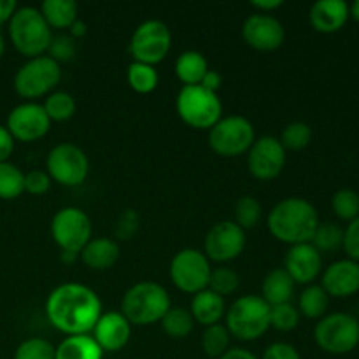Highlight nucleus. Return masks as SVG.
<instances>
[{"label": "nucleus", "mask_w": 359, "mask_h": 359, "mask_svg": "<svg viewBox=\"0 0 359 359\" xmlns=\"http://www.w3.org/2000/svg\"><path fill=\"white\" fill-rule=\"evenodd\" d=\"M49 323L67 335H90L102 316V302L91 287L67 283L51 291L46 302Z\"/></svg>", "instance_id": "1"}, {"label": "nucleus", "mask_w": 359, "mask_h": 359, "mask_svg": "<svg viewBox=\"0 0 359 359\" xmlns=\"http://www.w3.org/2000/svg\"><path fill=\"white\" fill-rule=\"evenodd\" d=\"M266 224L270 233L284 244H307L319 226V216L311 202L291 196L273 205L266 217Z\"/></svg>", "instance_id": "2"}, {"label": "nucleus", "mask_w": 359, "mask_h": 359, "mask_svg": "<svg viewBox=\"0 0 359 359\" xmlns=\"http://www.w3.org/2000/svg\"><path fill=\"white\" fill-rule=\"evenodd\" d=\"M172 307L170 297L161 284L142 280L123 294L121 314L130 325L149 326L160 323Z\"/></svg>", "instance_id": "3"}, {"label": "nucleus", "mask_w": 359, "mask_h": 359, "mask_svg": "<svg viewBox=\"0 0 359 359\" xmlns=\"http://www.w3.org/2000/svg\"><path fill=\"white\" fill-rule=\"evenodd\" d=\"M9 37L18 53L30 58L44 56L53 41V32L35 7H18L9 20Z\"/></svg>", "instance_id": "4"}, {"label": "nucleus", "mask_w": 359, "mask_h": 359, "mask_svg": "<svg viewBox=\"0 0 359 359\" xmlns=\"http://www.w3.org/2000/svg\"><path fill=\"white\" fill-rule=\"evenodd\" d=\"M226 328L242 342L258 340L270 328V305L258 294L237 298L226 311Z\"/></svg>", "instance_id": "5"}, {"label": "nucleus", "mask_w": 359, "mask_h": 359, "mask_svg": "<svg viewBox=\"0 0 359 359\" xmlns=\"http://www.w3.org/2000/svg\"><path fill=\"white\" fill-rule=\"evenodd\" d=\"M175 109L179 118L195 130H210L223 118L221 98L200 84L182 86L175 100Z\"/></svg>", "instance_id": "6"}, {"label": "nucleus", "mask_w": 359, "mask_h": 359, "mask_svg": "<svg viewBox=\"0 0 359 359\" xmlns=\"http://www.w3.org/2000/svg\"><path fill=\"white\" fill-rule=\"evenodd\" d=\"M62 79V67L49 56H37L25 62L14 76V90L20 97L35 100L53 93Z\"/></svg>", "instance_id": "7"}, {"label": "nucleus", "mask_w": 359, "mask_h": 359, "mask_svg": "<svg viewBox=\"0 0 359 359\" xmlns=\"http://www.w3.org/2000/svg\"><path fill=\"white\" fill-rule=\"evenodd\" d=\"M256 140L255 126L244 116L221 118L209 130V146L223 158H235L245 154Z\"/></svg>", "instance_id": "8"}, {"label": "nucleus", "mask_w": 359, "mask_h": 359, "mask_svg": "<svg viewBox=\"0 0 359 359\" xmlns=\"http://www.w3.org/2000/svg\"><path fill=\"white\" fill-rule=\"evenodd\" d=\"M314 340L328 354L351 353L359 344V321L346 312L325 316L316 325Z\"/></svg>", "instance_id": "9"}, {"label": "nucleus", "mask_w": 359, "mask_h": 359, "mask_svg": "<svg viewBox=\"0 0 359 359\" xmlns=\"http://www.w3.org/2000/svg\"><path fill=\"white\" fill-rule=\"evenodd\" d=\"M91 219L79 207H63L53 216L51 235L62 252L79 255L84 245L91 241Z\"/></svg>", "instance_id": "10"}, {"label": "nucleus", "mask_w": 359, "mask_h": 359, "mask_svg": "<svg viewBox=\"0 0 359 359\" xmlns=\"http://www.w3.org/2000/svg\"><path fill=\"white\" fill-rule=\"evenodd\" d=\"M46 172L51 181L72 188L86 181L90 160L76 144H58L49 151L46 158Z\"/></svg>", "instance_id": "11"}, {"label": "nucleus", "mask_w": 359, "mask_h": 359, "mask_svg": "<svg viewBox=\"0 0 359 359\" xmlns=\"http://www.w3.org/2000/svg\"><path fill=\"white\" fill-rule=\"evenodd\" d=\"M172 48L170 28L160 20H147L137 27L130 39V55L133 62L156 65Z\"/></svg>", "instance_id": "12"}, {"label": "nucleus", "mask_w": 359, "mask_h": 359, "mask_svg": "<svg viewBox=\"0 0 359 359\" xmlns=\"http://www.w3.org/2000/svg\"><path fill=\"white\" fill-rule=\"evenodd\" d=\"M210 262L198 249H182L170 262V279L177 290L196 294L209 287Z\"/></svg>", "instance_id": "13"}, {"label": "nucleus", "mask_w": 359, "mask_h": 359, "mask_svg": "<svg viewBox=\"0 0 359 359\" xmlns=\"http://www.w3.org/2000/svg\"><path fill=\"white\" fill-rule=\"evenodd\" d=\"M245 242V231L235 221H221L207 231L203 255L209 262L212 259L217 263H228L244 252Z\"/></svg>", "instance_id": "14"}, {"label": "nucleus", "mask_w": 359, "mask_h": 359, "mask_svg": "<svg viewBox=\"0 0 359 359\" xmlns=\"http://www.w3.org/2000/svg\"><path fill=\"white\" fill-rule=\"evenodd\" d=\"M6 128L14 140L20 142H35L42 139L51 128V119L46 114L44 107L37 102H25L16 105L7 116Z\"/></svg>", "instance_id": "15"}, {"label": "nucleus", "mask_w": 359, "mask_h": 359, "mask_svg": "<svg viewBox=\"0 0 359 359\" xmlns=\"http://www.w3.org/2000/svg\"><path fill=\"white\" fill-rule=\"evenodd\" d=\"M286 165V149L277 137L265 135L255 140L248 151V167L252 177L272 181L279 177Z\"/></svg>", "instance_id": "16"}, {"label": "nucleus", "mask_w": 359, "mask_h": 359, "mask_svg": "<svg viewBox=\"0 0 359 359\" xmlns=\"http://www.w3.org/2000/svg\"><path fill=\"white\" fill-rule=\"evenodd\" d=\"M242 39L256 51H276L284 44L286 32L272 14H251L242 25Z\"/></svg>", "instance_id": "17"}, {"label": "nucleus", "mask_w": 359, "mask_h": 359, "mask_svg": "<svg viewBox=\"0 0 359 359\" xmlns=\"http://www.w3.org/2000/svg\"><path fill=\"white\" fill-rule=\"evenodd\" d=\"M283 269L290 273L294 284H309L311 286L321 273V252L311 242L291 245L290 251L286 252V258H284Z\"/></svg>", "instance_id": "18"}, {"label": "nucleus", "mask_w": 359, "mask_h": 359, "mask_svg": "<svg viewBox=\"0 0 359 359\" xmlns=\"http://www.w3.org/2000/svg\"><path fill=\"white\" fill-rule=\"evenodd\" d=\"M132 337V325L121 312L102 314L93 328L95 342L104 353H116L128 344Z\"/></svg>", "instance_id": "19"}, {"label": "nucleus", "mask_w": 359, "mask_h": 359, "mask_svg": "<svg viewBox=\"0 0 359 359\" xmlns=\"http://www.w3.org/2000/svg\"><path fill=\"white\" fill-rule=\"evenodd\" d=\"M323 290L328 297L347 298L359 291V263L353 259H340L332 263L323 273Z\"/></svg>", "instance_id": "20"}, {"label": "nucleus", "mask_w": 359, "mask_h": 359, "mask_svg": "<svg viewBox=\"0 0 359 359\" xmlns=\"http://www.w3.org/2000/svg\"><path fill=\"white\" fill-rule=\"evenodd\" d=\"M311 25L321 34L339 32L349 20V6L344 0H319L311 9Z\"/></svg>", "instance_id": "21"}, {"label": "nucleus", "mask_w": 359, "mask_h": 359, "mask_svg": "<svg viewBox=\"0 0 359 359\" xmlns=\"http://www.w3.org/2000/svg\"><path fill=\"white\" fill-rule=\"evenodd\" d=\"M119 255H121V251H119L118 242L107 237L91 238V241L84 245L83 251L79 252L84 265L91 270L111 269V266H114L116 263H118Z\"/></svg>", "instance_id": "22"}, {"label": "nucleus", "mask_w": 359, "mask_h": 359, "mask_svg": "<svg viewBox=\"0 0 359 359\" xmlns=\"http://www.w3.org/2000/svg\"><path fill=\"white\" fill-rule=\"evenodd\" d=\"M189 312H191L195 323H200L207 328V326L217 325L226 316V304H224V298L214 291L203 290L193 294Z\"/></svg>", "instance_id": "23"}, {"label": "nucleus", "mask_w": 359, "mask_h": 359, "mask_svg": "<svg viewBox=\"0 0 359 359\" xmlns=\"http://www.w3.org/2000/svg\"><path fill=\"white\" fill-rule=\"evenodd\" d=\"M294 293V280L284 269H273L266 273L262 284V298L273 307V305L290 304Z\"/></svg>", "instance_id": "24"}, {"label": "nucleus", "mask_w": 359, "mask_h": 359, "mask_svg": "<svg viewBox=\"0 0 359 359\" xmlns=\"http://www.w3.org/2000/svg\"><path fill=\"white\" fill-rule=\"evenodd\" d=\"M100 349L91 335H70L56 347L55 359H102Z\"/></svg>", "instance_id": "25"}, {"label": "nucleus", "mask_w": 359, "mask_h": 359, "mask_svg": "<svg viewBox=\"0 0 359 359\" xmlns=\"http://www.w3.org/2000/svg\"><path fill=\"white\" fill-rule=\"evenodd\" d=\"M39 11L42 13L49 28L65 30V28L72 27L74 21H77L79 6L74 0H46Z\"/></svg>", "instance_id": "26"}, {"label": "nucleus", "mask_w": 359, "mask_h": 359, "mask_svg": "<svg viewBox=\"0 0 359 359\" xmlns=\"http://www.w3.org/2000/svg\"><path fill=\"white\" fill-rule=\"evenodd\" d=\"M209 70L205 56L198 51H184L175 62V76L184 86H196L202 83L203 76Z\"/></svg>", "instance_id": "27"}, {"label": "nucleus", "mask_w": 359, "mask_h": 359, "mask_svg": "<svg viewBox=\"0 0 359 359\" xmlns=\"http://www.w3.org/2000/svg\"><path fill=\"white\" fill-rule=\"evenodd\" d=\"M330 305V297L323 286H311L305 287L302 291L300 298H298V312L304 314L309 319H321L325 318L326 311H328Z\"/></svg>", "instance_id": "28"}, {"label": "nucleus", "mask_w": 359, "mask_h": 359, "mask_svg": "<svg viewBox=\"0 0 359 359\" xmlns=\"http://www.w3.org/2000/svg\"><path fill=\"white\" fill-rule=\"evenodd\" d=\"M160 323L163 332L172 339H186L195 326L191 312L184 307H170Z\"/></svg>", "instance_id": "29"}, {"label": "nucleus", "mask_w": 359, "mask_h": 359, "mask_svg": "<svg viewBox=\"0 0 359 359\" xmlns=\"http://www.w3.org/2000/svg\"><path fill=\"white\" fill-rule=\"evenodd\" d=\"M126 79H128L130 88L140 95H147L151 93V91H154L158 83H160V76H158L156 69H154L153 65L139 62H133L132 65L128 67Z\"/></svg>", "instance_id": "30"}, {"label": "nucleus", "mask_w": 359, "mask_h": 359, "mask_svg": "<svg viewBox=\"0 0 359 359\" xmlns=\"http://www.w3.org/2000/svg\"><path fill=\"white\" fill-rule=\"evenodd\" d=\"M46 114L51 121L62 123L72 118L77 111V104L74 97L67 91H53L46 97V102L42 104Z\"/></svg>", "instance_id": "31"}, {"label": "nucleus", "mask_w": 359, "mask_h": 359, "mask_svg": "<svg viewBox=\"0 0 359 359\" xmlns=\"http://www.w3.org/2000/svg\"><path fill=\"white\" fill-rule=\"evenodd\" d=\"M25 191V174L11 161L0 163V200H16Z\"/></svg>", "instance_id": "32"}, {"label": "nucleus", "mask_w": 359, "mask_h": 359, "mask_svg": "<svg viewBox=\"0 0 359 359\" xmlns=\"http://www.w3.org/2000/svg\"><path fill=\"white\" fill-rule=\"evenodd\" d=\"M230 332L224 325L217 323V325L207 326L205 332L202 335V349L209 358L219 359L230 349Z\"/></svg>", "instance_id": "33"}, {"label": "nucleus", "mask_w": 359, "mask_h": 359, "mask_svg": "<svg viewBox=\"0 0 359 359\" xmlns=\"http://www.w3.org/2000/svg\"><path fill=\"white\" fill-rule=\"evenodd\" d=\"M235 223L242 228V230H252L258 226L259 219H262V203L255 198V196H241L235 202Z\"/></svg>", "instance_id": "34"}, {"label": "nucleus", "mask_w": 359, "mask_h": 359, "mask_svg": "<svg viewBox=\"0 0 359 359\" xmlns=\"http://www.w3.org/2000/svg\"><path fill=\"white\" fill-rule=\"evenodd\" d=\"M344 230L335 223H319L316 228V233L312 237L311 244L318 249L319 252H332L342 248Z\"/></svg>", "instance_id": "35"}, {"label": "nucleus", "mask_w": 359, "mask_h": 359, "mask_svg": "<svg viewBox=\"0 0 359 359\" xmlns=\"http://www.w3.org/2000/svg\"><path fill=\"white\" fill-rule=\"evenodd\" d=\"M279 140L286 151H302L311 144L312 130L307 123L293 121L284 126Z\"/></svg>", "instance_id": "36"}, {"label": "nucleus", "mask_w": 359, "mask_h": 359, "mask_svg": "<svg viewBox=\"0 0 359 359\" xmlns=\"http://www.w3.org/2000/svg\"><path fill=\"white\" fill-rule=\"evenodd\" d=\"M238 284H241V279H238V273L235 270L228 269V266H217L210 272L207 290L214 291V293L224 298L228 294L235 293L238 290Z\"/></svg>", "instance_id": "37"}, {"label": "nucleus", "mask_w": 359, "mask_h": 359, "mask_svg": "<svg viewBox=\"0 0 359 359\" xmlns=\"http://www.w3.org/2000/svg\"><path fill=\"white\" fill-rule=\"evenodd\" d=\"M332 207L340 219L351 223L359 217V195L353 189H340L333 195Z\"/></svg>", "instance_id": "38"}, {"label": "nucleus", "mask_w": 359, "mask_h": 359, "mask_svg": "<svg viewBox=\"0 0 359 359\" xmlns=\"http://www.w3.org/2000/svg\"><path fill=\"white\" fill-rule=\"evenodd\" d=\"M300 323V312L293 304H283L270 307V328H276L279 332H291Z\"/></svg>", "instance_id": "39"}, {"label": "nucleus", "mask_w": 359, "mask_h": 359, "mask_svg": "<svg viewBox=\"0 0 359 359\" xmlns=\"http://www.w3.org/2000/svg\"><path fill=\"white\" fill-rule=\"evenodd\" d=\"M56 347L44 339H28L18 346L14 359H55Z\"/></svg>", "instance_id": "40"}, {"label": "nucleus", "mask_w": 359, "mask_h": 359, "mask_svg": "<svg viewBox=\"0 0 359 359\" xmlns=\"http://www.w3.org/2000/svg\"><path fill=\"white\" fill-rule=\"evenodd\" d=\"M77 46L70 35H58V37H53L51 44H49L48 56L55 60L56 63H69L76 58Z\"/></svg>", "instance_id": "41"}, {"label": "nucleus", "mask_w": 359, "mask_h": 359, "mask_svg": "<svg viewBox=\"0 0 359 359\" xmlns=\"http://www.w3.org/2000/svg\"><path fill=\"white\" fill-rule=\"evenodd\" d=\"M139 214L133 209H126L125 212L119 216L118 223H116V237H118L119 241H130V238H133V235L139 231Z\"/></svg>", "instance_id": "42"}, {"label": "nucleus", "mask_w": 359, "mask_h": 359, "mask_svg": "<svg viewBox=\"0 0 359 359\" xmlns=\"http://www.w3.org/2000/svg\"><path fill=\"white\" fill-rule=\"evenodd\" d=\"M51 188V177L44 170H30L25 174V191L30 195H44Z\"/></svg>", "instance_id": "43"}, {"label": "nucleus", "mask_w": 359, "mask_h": 359, "mask_svg": "<svg viewBox=\"0 0 359 359\" xmlns=\"http://www.w3.org/2000/svg\"><path fill=\"white\" fill-rule=\"evenodd\" d=\"M342 248L349 256V259L359 263V217L351 221L346 230H344Z\"/></svg>", "instance_id": "44"}, {"label": "nucleus", "mask_w": 359, "mask_h": 359, "mask_svg": "<svg viewBox=\"0 0 359 359\" xmlns=\"http://www.w3.org/2000/svg\"><path fill=\"white\" fill-rule=\"evenodd\" d=\"M262 359H302L300 353L291 344L276 342L266 347Z\"/></svg>", "instance_id": "45"}, {"label": "nucleus", "mask_w": 359, "mask_h": 359, "mask_svg": "<svg viewBox=\"0 0 359 359\" xmlns=\"http://www.w3.org/2000/svg\"><path fill=\"white\" fill-rule=\"evenodd\" d=\"M14 142H16V140L13 139L9 130H7L6 126L0 125V163L9 160L11 154H13L14 151Z\"/></svg>", "instance_id": "46"}, {"label": "nucleus", "mask_w": 359, "mask_h": 359, "mask_svg": "<svg viewBox=\"0 0 359 359\" xmlns=\"http://www.w3.org/2000/svg\"><path fill=\"white\" fill-rule=\"evenodd\" d=\"M221 84H223V77H221L219 72H216V70H207V74L203 76L202 83H200V86L205 88L207 91H212V93H217V90L221 88Z\"/></svg>", "instance_id": "47"}, {"label": "nucleus", "mask_w": 359, "mask_h": 359, "mask_svg": "<svg viewBox=\"0 0 359 359\" xmlns=\"http://www.w3.org/2000/svg\"><path fill=\"white\" fill-rule=\"evenodd\" d=\"M16 9L18 4L14 0H0V27L9 23V20L16 13Z\"/></svg>", "instance_id": "48"}, {"label": "nucleus", "mask_w": 359, "mask_h": 359, "mask_svg": "<svg viewBox=\"0 0 359 359\" xmlns=\"http://www.w3.org/2000/svg\"><path fill=\"white\" fill-rule=\"evenodd\" d=\"M251 6L256 7V9H259V13L270 14L273 9H279V7H283L284 2L283 0H252Z\"/></svg>", "instance_id": "49"}, {"label": "nucleus", "mask_w": 359, "mask_h": 359, "mask_svg": "<svg viewBox=\"0 0 359 359\" xmlns=\"http://www.w3.org/2000/svg\"><path fill=\"white\" fill-rule=\"evenodd\" d=\"M219 359H259V358L255 356L251 351L242 349V347H233V349H228Z\"/></svg>", "instance_id": "50"}, {"label": "nucleus", "mask_w": 359, "mask_h": 359, "mask_svg": "<svg viewBox=\"0 0 359 359\" xmlns=\"http://www.w3.org/2000/svg\"><path fill=\"white\" fill-rule=\"evenodd\" d=\"M69 32H70V37H72V39H76V37H84V35H86V32H88L86 23H84V21H81V20L74 21L72 27L69 28Z\"/></svg>", "instance_id": "51"}, {"label": "nucleus", "mask_w": 359, "mask_h": 359, "mask_svg": "<svg viewBox=\"0 0 359 359\" xmlns=\"http://www.w3.org/2000/svg\"><path fill=\"white\" fill-rule=\"evenodd\" d=\"M349 16H353L354 20L359 21V0H356V2L349 7Z\"/></svg>", "instance_id": "52"}, {"label": "nucleus", "mask_w": 359, "mask_h": 359, "mask_svg": "<svg viewBox=\"0 0 359 359\" xmlns=\"http://www.w3.org/2000/svg\"><path fill=\"white\" fill-rule=\"evenodd\" d=\"M4 53H6V41H4V35L0 34V58L4 56Z\"/></svg>", "instance_id": "53"}]
</instances>
